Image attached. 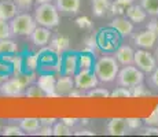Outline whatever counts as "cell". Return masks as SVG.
<instances>
[{"mask_svg":"<svg viewBox=\"0 0 158 137\" xmlns=\"http://www.w3.org/2000/svg\"><path fill=\"white\" fill-rule=\"evenodd\" d=\"M94 54L83 51L78 54V70H94Z\"/></svg>","mask_w":158,"mask_h":137,"instance_id":"cb8c5ba5","label":"cell"},{"mask_svg":"<svg viewBox=\"0 0 158 137\" xmlns=\"http://www.w3.org/2000/svg\"><path fill=\"white\" fill-rule=\"evenodd\" d=\"M13 74V69H11V65L7 62H3L0 60V85L4 81L8 80V77Z\"/></svg>","mask_w":158,"mask_h":137,"instance_id":"f546056e","label":"cell"},{"mask_svg":"<svg viewBox=\"0 0 158 137\" xmlns=\"http://www.w3.org/2000/svg\"><path fill=\"white\" fill-rule=\"evenodd\" d=\"M39 119L41 125H51V126H54V123L56 122L55 118H39Z\"/></svg>","mask_w":158,"mask_h":137,"instance_id":"bcb514c9","label":"cell"},{"mask_svg":"<svg viewBox=\"0 0 158 137\" xmlns=\"http://www.w3.org/2000/svg\"><path fill=\"white\" fill-rule=\"evenodd\" d=\"M68 96L69 97H80V96H83V91H80L78 88H74Z\"/></svg>","mask_w":158,"mask_h":137,"instance_id":"7dc6e473","label":"cell"},{"mask_svg":"<svg viewBox=\"0 0 158 137\" xmlns=\"http://www.w3.org/2000/svg\"><path fill=\"white\" fill-rule=\"evenodd\" d=\"M23 69L25 71L36 73V70L40 69V54H30L23 58Z\"/></svg>","mask_w":158,"mask_h":137,"instance_id":"44dd1931","label":"cell"},{"mask_svg":"<svg viewBox=\"0 0 158 137\" xmlns=\"http://www.w3.org/2000/svg\"><path fill=\"white\" fill-rule=\"evenodd\" d=\"M109 26L113 27L120 36H129L131 33L133 32V22L129 21L128 18L121 17V15L115 17L114 19L109 23Z\"/></svg>","mask_w":158,"mask_h":137,"instance_id":"7c38bea8","label":"cell"},{"mask_svg":"<svg viewBox=\"0 0 158 137\" xmlns=\"http://www.w3.org/2000/svg\"><path fill=\"white\" fill-rule=\"evenodd\" d=\"M35 2L37 3V4H41V3H48L50 0H35Z\"/></svg>","mask_w":158,"mask_h":137,"instance_id":"681fc988","label":"cell"},{"mask_svg":"<svg viewBox=\"0 0 158 137\" xmlns=\"http://www.w3.org/2000/svg\"><path fill=\"white\" fill-rule=\"evenodd\" d=\"M142 7L151 17L158 15V0H142Z\"/></svg>","mask_w":158,"mask_h":137,"instance_id":"83f0119b","label":"cell"},{"mask_svg":"<svg viewBox=\"0 0 158 137\" xmlns=\"http://www.w3.org/2000/svg\"><path fill=\"white\" fill-rule=\"evenodd\" d=\"M87 96L88 97H109L110 96V92H109L106 88H92V89L87 91Z\"/></svg>","mask_w":158,"mask_h":137,"instance_id":"836d02e7","label":"cell"},{"mask_svg":"<svg viewBox=\"0 0 158 137\" xmlns=\"http://www.w3.org/2000/svg\"><path fill=\"white\" fill-rule=\"evenodd\" d=\"M80 122H81V123H84V125H85V123H88V119H81V121H80Z\"/></svg>","mask_w":158,"mask_h":137,"instance_id":"f907efd6","label":"cell"},{"mask_svg":"<svg viewBox=\"0 0 158 137\" xmlns=\"http://www.w3.org/2000/svg\"><path fill=\"white\" fill-rule=\"evenodd\" d=\"M111 97H132V91L131 88H127V87H121L120 88H115L113 92L110 93Z\"/></svg>","mask_w":158,"mask_h":137,"instance_id":"e575fe53","label":"cell"},{"mask_svg":"<svg viewBox=\"0 0 158 137\" xmlns=\"http://www.w3.org/2000/svg\"><path fill=\"white\" fill-rule=\"evenodd\" d=\"M30 38H32V41H33V44H35V45L43 48L51 40L50 29H48V27H44V26L36 27V29L33 30V33L30 34Z\"/></svg>","mask_w":158,"mask_h":137,"instance_id":"9a60e30c","label":"cell"},{"mask_svg":"<svg viewBox=\"0 0 158 137\" xmlns=\"http://www.w3.org/2000/svg\"><path fill=\"white\" fill-rule=\"evenodd\" d=\"M144 122L147 125H153V126H158V106L156 107L153 112H151L150 117H147L144 119Z\"/></svg>","mask_w":158,"mask_h":137,"instance_id":"ab89813d","label":"cell"},{"mask_svg":"<svg viewBox=\"0 0 158 137\" xmlns=\"http://www.w3.org/2000/svg\"><path fill=\"white\" fill-rule=\"evenodd\" d=\"M18 52V45L15 41L6 38V40H0V58L3 55H13Z\"/></svg>","mask_w":158,"mask_h":137,"instance_id":"484cf974","label":"cell"},{"mask_svg":"<svg viewBox=\"0 0 158 137\" xmlns=\"http://www.w3.org/2000/svg\"><path fill=\"white\" fill-rule=\"evenodd\" d=\"M96 41H98L99 50L106 51V52H111L115 51V48L118 47L120 42V34L109 26V29H102L96 36Z\"/></svg>","mask_w":158,"mask_h":137,"instance_id":"52a82bcc","label":"cell"},{"mask_svg":"<svg viewBox=\"0 0 158 137\" xmlns=\"http://www.w3.org/2000/svg\"><path fill=\"white\" fill-rule=\"evenodd\" d=\"M19 126L22 127L25 133H37V130L40 129L41 123H40V119H39V118L29 117V118L21 119Z\"/></svg>","mask_w":158,"mask_h":137,"instance_id":"603a6c76","label":"cell"},{"mask_svg":"<svg viewBox=\"0 0 158 137\" xmlns=\"http://www.w3.org/2000/svg\"><path fill=\"white\" fill-rule=\"evenodd\" d=\"M133 58H135V51L129 47V45H121L115 50V59L120 65L128 66L133 63Z\"/></svg>","mask_w":158,"mask_h":137,"instance_id":"2e32d148","label":"cell"},{"mask_svg":"<svg viewBox=\"0 0 158 137\" xmlns=\"http://www.w3.org/2000/svg\"><path fill=\"white\" fill-rule=\"evenodd\" d=\"M52 129H54V136H69V135H72L70 126H68L66 123H63L62 121L54 123Z\"/></svg>","mask_w":158,"mask_h":137,"instance_id":"f1b7e54d","label":"cell"},{"mask_svg":"<svg viewBox=\"0 0 158 137\" xmlns=\"http://www.w3.org/2000/svg\"><path fill=\"white\" fill-rule=\"evenodd\" d=\"M133 4V0H115L110 4V10L113 15H124L127 10Z\"/></svg>","mask_w":158,"mask_h":137,"instance_id":"d4e9b609","label":"cell"},{"mask_svg":"<svg viewBox=\"0 0 158 137\" xmlns=\"http://www.w3.org/2000/svg\"><path fill=\"white\" fill-rule=\"evenodd\" d=\"M40 54V70L43 73H59L62 71V55L56 54L50 47L39 51Z\"/></svg>","mask_w":158,"mask_h":137,"instance_id":"277c9868","label":"cell"},{"mask_svg":"<svg viewBox=\"0 0 158 137\" xmlns=\"http://www.w3.org/2000/svg\"><path fill=\"white\" fill-rule=\"evenodd\" d=\"M55 84H56V78L54 75V73H43L37 78V85L43 89L45 96H48V97L58 96L55 92Z\"/></svg>","mask_w":158,"mask_h":137,"instance_id":"8fae6325","label":"cell"},{"mask_svg":"<svg viewBox=\"0 0 158 137\" xmlns=\"http://www.w3.org/2000/svg\"><path fill=\"white\" fill-rule=\"evenodd\" d=\"M127 125H128L129 130H135L139 129L142 126V119L140 118H127Z\"/></svg>","mask_w":158,"mask_h":137,"instance_id":"f35d334b","label":"cell"},{"mask_svg":"<svg viewBox=\"0 0 158 137\" xmlns=\"http://www.w3.org/2000/svg\"><path fill=\"white\" fill-rule=\"evenodd\" d=\"M11 32L13 34L18 36H30L33 33V30L37 27V22H36L35 17H32L30 14H19L15 15L10 22Z\"/></svg>","mask_w":158,"mask_h":137,"instance_id":"5b68a950","label":"cell"},{"mask_svg":"<svg viewBox=\"0 0 158 137\" xmlns=\"http://www.w3.org/2000/svg\"><path fill=\"white\" fill-rule=\"evenodd\" d=\"M69 45H70V40H69L68 37H65V36H58V37H55L51 41L50 48L52 51H55L56 54L62 55L65 51H68Z\"/></svg>","mask_w":158,"mask_h":137,"instance_id":"7402d4cb","label":"cell"},{"mask_svg":"<svg viewBox=\"0 0 158 137\" xmlns=\"http://www.w3.org/2000/svg\"><path fill=\"white\" fill-rule=\"evenodd\" d=\"M74 135H76V136H83V135H84V136H94V133L89 132V130H87V129H84V130L81 129V130H78V132H76Z\"/></svg>","mask_w":158,"mask_h":137,"instance_id":"c3c4849f","label":"cell"},{"mask_svg":"<svg viewBox=\"0 0 158 137\" xmlns=\"http://www.w3.org/2000/svg\"><path fill=\"white\" fill-rule=\"evenodd\" d=\"M99 82L98 75L94 70H78L74 74V85L80 91H89L95 88Z\"/></svg>","mask_w":158,"mask_h":137,"instance_id":"ba28073f","label":"cell"},{"mask_svg":"<svg viewBox=\"0 0 158 137\" xmlns=\"http://www.w3.org/2000/svg\"><path fill=\"white\" fill-rule=\"evenodd\" d=\"M37 133L40 136H51V135H54V129L51 125H41L40 129L37 130Z\"/></svg>","mask_w":158,"mask_h":137,"instance_id":"60d3db41","label":"cell"},{"mask_svg":"<svg viewBox=\"0 0 158 137\" xmlns=\"http://www.w3.org/2000/svg\"><path fill=\"white\" fill-rule=\"evenodd\" d=\"M133 63L138 66L143 73H153L154 69L157 67V60L148 51L146 50H138L135 51V58H133Z\"/></svg>","mask_w":158,"mask_h":137,"instance_id":"9c48e42d","label":"cell"},{"mask_svg":"<svg viewBox=\"0 0 158 137\" xmlns=\"http://www.w3.org/2000/svg\"><path fill=\"white\" fill-rule=\"evenodd\" d=\"M127 18H128L129 21H132L133 23H142L146 21V18H147V13H146V10L143 7L138 4H132L131 7L127 10Z\"/></svg>","mask_w":158,"mask_h":137,"instance_id":"ffe728a7","label":"cell"},{"mask_svg":"<svg viewBox=\"0 0 158 137\" xmlns=\"http://www.w3.org/2000/svg\"><path fill=\"white\" fill-rule=\"evenodd\" d=\"M156 30H157V33H158V21H156Z\"/></svg>","mask_w":158,"mask_h":137,"instance_id":"816d5d0a","label":"cell"},{"mask_svg":"<svg viewBox=\"0 0 158 137\" xmlns=\"http://www.w3.org/2000/svg\"><path fill=\"white\" fill-rule=\"evenodd\" d=\"M62 71H63V74H68V75H74L78 71V55L77 54H68L63 58Z\"/></svg>","mask_w":158,"mask_h":137,"instance_id":"d6986e66","label":"cell"},{"mask_svg":"<svg viewBox=\"0 0 158 137\" xmlns=\"http://www.w3.org/2000/svg\"><path fill=\"white\" fill-rule=\"evenodd\" d=\"M3 135L4 136H23L25 132L21 126H17V125H8L3 129Z\"/></svg>","mask_w":158,"mask_h":137,"instance_id":"1f68e13d","label":"cell"},{"mask_svg":"<svg viewBox=\"0 0 158 137\" xmlns=\"http://www.w3.org/2000/svg\"><path fill=\"white\" fill-rule=\"evenodd\" d=\"M13 32H11V26L8 23V21L0 19V40H6V38H10Z\"/></svg>","mask_w":158,"mask_h":137,"instance_id":"4dcf8cb0","label":"cell"},{"mask_svg":"<svg viewBox=\"0 0 158 137\" xmlns=\"http://www.w3.org/2000/svg\"><path fill=\"white\" fill-rule=\"evenodd\" d=\"M129 127L124 118H113L107 123V133L111 136H125Z\"/></svg>","mask_w":158,"mask_h":137,"instance_id":"5bb4252c","label":"cell"},{"mask_svg":"<svg viewBox=\"0 0 158 137\" xmlns=\"http://www.w3.org/2000/svg\"><path fill=\"white\" fill-rule=\"evenodd\" d=\"M131 89H132V96H133V97H142V96H148V95H151L150 91H148L146 87H143L142 84L136 85V87L131 88Z\"/></svg>","mask_w":158,"mask_h":137,"instance_id":"d590c367","label":"cell"},{"mask_svg":"<svg viewBox=\"0 0 158 137\" xmlns=\"http://www.w3.org/2000/svg\"><path fill=\"white\" fill-rule=\"evenodd\" d=\"M91 3H92V13L96 17H103L110 7L109 0H91Z\"/></svg>","mask_w":158,"mask_h":137,"instance_id":"4316f807","label":"cell"},{"mask_svg":"<svg viewBox=\"0 0 158 137\" xmlns=\"http://www.w3.org/2000/svg\"><path fill=\"white\" fill-rule=\"evenodd\" d=\"M36 80V73L23 71L15 75L14 78H8L0 85V93L6 96H21L25 89L32 85Z\"/></svg>","mask_w":158,"mask_h":137,"instance_id":"6da1fadb","label":"cell"},{"mask_svg":"<svg viewBox=\"0 0 158 137\" xmlns=\"http://www.w3.org/2000/svg\"><path fill=\"white\" fill-rule=\"evenodd\" d=\"M151 84H153L156 88H158V67L154 69L153 74H151Z\"/></svg>","mask_w":158,"mask_h":137,"instance_id":"f6af8a7d","label":"cell"},{"mask_svg":"<svg viewBox=\"0 0 158 137\" xmlns=\"http://www.w3.org/2000/svg\"><path fill=\"white\" fill-rule=\"evenodd\" d=\"M133 41H135V44L138 45V47L143 48V50H150V48L154 47V44H156V41H157V32L154 29L147 27L146 30L139 32L138 34L135 36Z\"/></svg>","mask_w":158,"mask_h":137,"instance_id":"30bf717a","label":"cell"},{"mask_svg":"<svg viewBox=\"0 0 158 137\" xmlns=\"http://www.w3.org/2000/svg\"><path fill=\"white\" fill-rule=\"evenodd\" d=\"M18 13V6L13 0H0V19L11 21Z\"/></svg>","mask_w":158,"mask_h":137,"instance_id":"ac0fdd59","label":"cell"},{"mask_svg":"<svg viewBox=\"0 0 158 137\" xmlns=\"http://www.w3.org/2000/svg\"><path fill=\"white\" fill-rule=\"evenodd\" d=\"M76 25L81 29H89V27H92V22L88 17H78L76 19Z\"/></svg>","mask_w":158,"mask_h":137,"instance_id":"74e56055","label":"cell"},{"mask_svg":"<svg viewBox=\"0 0 158 137\" xmlns=\"http://www.w3.org/2000/svg\"><path fill=\"white\" fill-rule=\"evenodd\" d=\"M76 88L74 85V78H72L70 75L65 74L62 77L56 78V84H55V92L58 96H68Z\"/></svg>","mask_w":158,"mask_h":137,"instance_id":"4fadbf2b","label":"cell"},{"mask_svg":"<svg viewBox=\"0 0 158 137\" xmlns=\"http://www.w3.org/2000/svg\"><path fill=\"white\" fill-rule=\"evenodd\" d=\"M25 95L28 97H44L45 93L39 85H29L25 91Z\"/></svg>","mask_w":158,"mask_h":137,"instance_id":"d6a6232c","label":"cell"},{"mask_svg":"<svg viewBox=\"0 0 158 137\" xmlns=\"http://www.w3.org/2000/svg\"><path fill=\"white\" fill-rule=\"evenodd\" d=\"M144 80L143 71H142L139 67H135V66H124L123 69L118 71L117 75V81L121 87H127V88H133L136 85L142 84Z\"/></svg>","mask_w":158,"mask_h":137,"instance_id":"8992f818","label":"cell"},{"mask_svg":"<svg viewBox=\"0 0 158 137\" xmlns=\"http://www.w3.org/2000/svg\"><path fill=\"white\" fill-rule=\"evenodd\" d=\"M0 132H2V125H0Z\"/></svg>","mask_w":158,"mask_h":137,"instance_id":"f5cc1de1","label":"cell"},{"mask_svg":"<svg viewBox=\"0 0 158 137\" xmlns=\"http://www.w3.org/2000/svg\"><path fill=\"white\" fill-rule=\"evenodd\" d=\"M120 63L117 62L115 56H101L94 65V71L98 75L99 81L102 82H111L115 80V77L118 75Z\"/></svg>","mask_w":158,"mask_h":137,"instance_id":"7a4b0ae2","label":"cell"},{"mask_svg":"<svg viewBox=\"0 0 158 137\" xmlns=\"http://www.w3.org/2000/svg\"><path fill=\"white\" fill-rule=\"evenodd\" d=\"M55 6L60 13L66 15H74L80 11V0H55Z\"/></svg>","mask_w":158,"mask_h":137,"instance_id":"e0dca14e","label":"cell"},{"mask_svg":"<svg viewBox=\"0 0 158 137\" xmlns=\"http://www.w3.org/2000/svg\"><path fill=\"white\" fill-rule=\"evenodd\" d=\"M60 121H62L63 123H66V125H68V126H70V127H73L76 123L78 122V119H77V118H62V119H60Z\"/></svg>","mask_w":158,"mask_h":137,"instance_id":"ee69618b","label":"cell"},{"mask_svg":"<svg viewBox=\"0 0 158 137\" xmlns=\"http://www.w3.org/2000/svg\"><path fill=\"white\" fill-rule=\"evenodd\" d=\"M98 41H96V37H88L85 40V50L87 52H91V54H95V51L98 50Z\"/></svg>","mask_w":158,"mask_h":137,"instance_id":"8d00e7d4","label":"cell"},{"mask_svg":"<svg viewBox=\"0 0 158 137\" xmlns=\"http://www.w3.org/2000/svg\"><path fill=\"white\" fill-rule=\"evenodd\" d=\"M35 19L37 25L48 27V29H54L59 25V10L56 6L48 3H41L36 7L35 10Z\"/></svg>","mask_w":158,"mask_h":137,"instance_id":"3957f363","label":"cell"},{"mask_svg":"<svg viewBox=\"0 0 158 137\" xmlns=\"http://www.w3.org/2000/svg\"><path fill=\"white\" fill-rule=\"evenodd\" d=\"M142 135L144 136H158V126H153V125H148L146 129H143Z\"/></svg>","mask_w":158,"mask_h":137,"instance_id":"b9f144b4","label":"cell"},{"mask_svg":"<svg viewBox=\"0 0 158 137\" xmlns=\"http://www.w3.org/2000/svg\"><path fill=\"white\" fill-rule=\"evenodd\" d=\"M13 2H15V4L18 6V8L26 10V8H29L30 6H32V3L35 2V0H13Z\"/></svg>","mask_w":158,"mask_h":137,"instance_id":"7bdbcfd3","label":"cell"}]
</instances>
